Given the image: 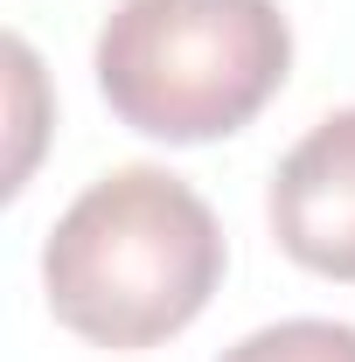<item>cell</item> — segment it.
<instances>
[{"label":"cell","mask_w":355,"mask_h":362,"mask_svg":"<svg viewBox=\"0 0 355 362\" xmlns=\"http://www.w3.org/2000/svg\"><path fill=\"white\" fill-rule=\"evenodd\" d=\"M272 237L293 265L355 286V105L327 112L272 175Z\"/></svg>","instance_id":"3"},{"label":"cell","mask_w":355,"mask_h":362,"mask_svg":"<svg viewBox=\"0 0 355 362\" xmlns=\"http://www.w3.org/2000/svg\"><path fill=\"white\" fill-rule=\"evenodd\" d=\"M216 362H355V327L349 320H279L223 349Z\"/></svg>","instance_id":"4"},{"label":"cell","mask_w":355,"mask_h":362,"mask_svg":"<svg viewBox=\"0 0 355 362\" xmlns=\"http://www.w3.org/2000/svg\"><path fill=\"white\" fill-rule=\"evenodd\" d=\"M223 286L216 209L168 168H112L56 216L42 244L49 314L91 349H153Z\"/></svg>","instance_id":"1"},{"label":"cell","mask_w":355,"mask_h":362,"mask_svg":"<svg viewBox=\"0 0 355 362\" xmlns=\"http://www.w3.org/2000/svg\"><path fill=\"white\" fill-rule=\"evenodd\" d=\"M98 90L168 146L244 133L293 70L279 0H119L98 28Z\"/></svg>","instance_id":"2"}]
</instances>
